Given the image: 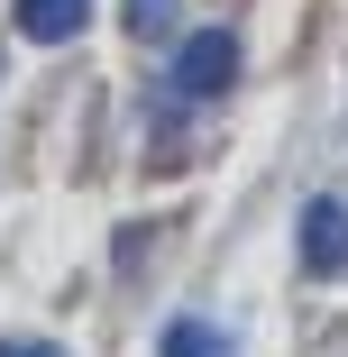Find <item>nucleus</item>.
Wrapping results in <instances>:
<instances>
[{"label":"nucleus","mask_w":348,"mask_h":357,"mask_svg":"<svg viewBox=\"0 0 348 357\" xmlns=\"http://www.w3.org/2000/svg\"><path fill=\"white\" fill-rule=\"evenodd\" d=\"M229 83H239V37L229 28H202V37L174 46V92L183 101H220Z\"/></svg>","instance_id":"nucleus-1"},{"label":"nucleus","mask_w":348,"mask_h":357,"mask_svg":"<svg viewBox=\"0 0 348 357\" xmlns=\"http://www.w3.org/2000/svg\"><path fill=\"white\" fill-rule=\"evenodd\" d=\"M303 266L312 275H339L348 266V202L339 192H312L303 202Z\"/></svg>","instance_id":"nucleus-2"},{"label":"nucleus","mask_w":348,"mask_h":357,"mask_svg":"<svg viewBox=\"0 0 348 357\" xmlns=\"http://www.w3.org/2000/svg\"><path fill=\"white\" fill-rule=\"evenodd\" d=\"M19 37H37V46H64V37H83V19H92V0H19Z\"/></svg>","instance_id":"nucleus-3"},{"label":"nucleus","mask_w":348,"mask_h":357,"mask_svg":"<svg viewBox=\"0 0 348 357\" xmlns=\"http://www.w3.org/2000/svg\"><path fill=\"white\" fill-rule=\"evenodd\" d=\"M156 357H239V339L220 330V321H165V339H156Z\"/></svg>","instance_id":"nucleus-4"},{"label":"nucleus","mask_w":348,"mask_h":357,"mask_svg":"<svg viewBox=\"0 0 348 357\" xmlns=\"http://www.w3.org/2000/svg\"><path fill=\"white\" fill-rule=\"evenodd\" d=\"M128 28H137V37H165V28H174V0H128Z\"/></svg>","instance_id":"nucleus-5"},{"label":"nucleus","mask_w":348,"mask_h":357,"mask_svg":"<svg viewBox=\"0 0 348 357\" xmlns=\"http://www.w3.org/2000/svg\"><path fill=\"white\" fill-rule=\"evenodd\" d=\"M0 357H55V348H0Z\"/></svg>","instance_id":"nucleus-6"}]
</instances>
